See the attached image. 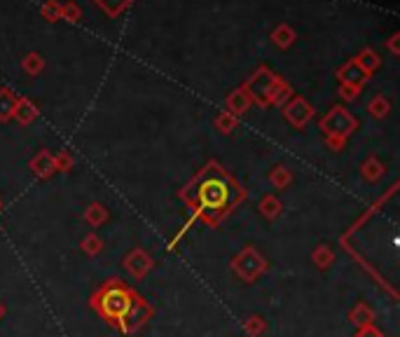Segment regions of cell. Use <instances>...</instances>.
I'll use <instances>...</instances> for the list:
<instances>
[{"label":"cell","mask_w":400,"mask_h":337,"mask_svg":"<svg viewBox=\"0 0 400 337\" xmlns=\"http://www.w3.org/2000/svg\"><path fill=\"white\" fill-rule=\"evenodd\" d=\"M229 202V185L218 176L206 178L199 185V204L206 211H220Z\"/></svg>","instance_id":"6da1fadb"},{"label":"cell","mask_w":400,"mask_h":337,"mask_svg":"<svg viewBox=\"0 0 400 337\" xmlns=\"http://www.w3.org/2000/svg\"><path fill=\"white\" fill-rule=\"evenodd\" d=\"M131 295L122 288H108L106 293L101 295V312L108 316V319L122 321L127 319V314L131 312Z\"/></svg>","instance_id":"7a4b0ae2"}]
</instances>
